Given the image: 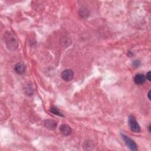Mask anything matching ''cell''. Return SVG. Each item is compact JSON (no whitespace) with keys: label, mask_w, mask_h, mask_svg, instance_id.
<instances>
[{"label":"cell","mask_w":151,"mask_h":151,"mask_svg":"<svg viewBox=\"0 0 151 151\" xmlns=\"http://www.w3.org/2000/svg\"><path fill=\"white\" fill-rule=\"evenodd\" d=\"M15 72L19 74H21L24 73L26 70V66L22 62H19L17 63L14 66Z\"/></svg>","instance_id":"cell-7"},{"label":"cell","mask_w":151,"mask_h":151,"mask_svg":"<svg viewBox=\"0 0 151 151\" xmlns=\"http://www.w3.org/2000/svg\"><path fill=\"white\" fill-rule=\"evenodd\" d=\"M61 133L66 136H68L72 134V129L70 126L66 124L61 125L60 127Z\"/></svg>","instance_id":"cell-5"},{"label":"cell","mask_w":151,"mask_h":151,"mask_svg":"<svg viewBox=\"0 0 151 151\" xmlns=\"http://www.w3.org/2000/svg\"><path fill=\"white\" fill-rule=\"evenodd\" d=\"M121 136L124 141L127 147L132 150H138V146L136 143L129 137L127 136L124 134H121Z\"/></svg>","instance_id":"cell-3"},{"label":"cell","mask_w":151,"mask_h":151,"mask_svg":"<svg viewBox=\"0 0 151 151\" xmlns=\"http://www.w3.org/2000/svg\"><path fill=\"white\" fill-rule=\"evenodd\" d=\"M146 81L145 76L143 74H137L134 77V81L137 84H142Z\"/></svg>","instance_id":"cell-8"},{"label":"cell","mask_w":151,"mask_h":151,"mask_svg":"<svg viewBox=\"0 0 151 151\" xmlns=\"http://www.w3.org/2000/svg\"><path fill=\"white\" fill-rule=\"evenodd\" d=\"M45 126L50 131H54L57 128V123L52 119H47L45 122Z\"/></svg>","instance_id":"cell-6"},{"label":"cell","mask_w":151,"mask_h":151,"mask_svg":"<svg viewBox=\"0 0 151 151\" xmlns=\"http://www.w3.org/2000/svg\"><path fill=\"white\" fill-rule=\"evenodd\" d=\"M79 14L81 17L86 18L88 17L90 13H89V11L88 10V9H87L85 7H82L79 10Z\"/></svg>","instance_id":"cell-9"},{"label":"cell","mask_w":151,"mask_h":151,"mask_svg":"<svg viewBox=\"0 0 151 151\" xmlns=\"http://www.w3.org/2000/svg\"><path fill=\"white\" fill-rule=\"evenodd\" d=\"M149 131L150 132V131H150V126H149Z\"/></svg>","instance_id":"cell-14"},{"label":"cell","mask_w":151,"mask_h":151,"mask_svg":"<svg viewBox=\"0 0 151 151\" xmlns=\"http://www.w3.org/2000/svg\"><path fill=\"white\" fill-rule=\"evenodd\" d=\"M61 78L65 81H70L74 77V73L72 70L67 69L62 72L61 74Z\"/></svg>","instance_id":"cell-4"},{"label":"cell","mask_w":151,"mask_h":151,"mask_svg":"<svg viewBox=\"0 0 151 151\" xmlns=\"http://www.w3.org/2000/svg\"><path fill=\"white\" fill-rule=\"evenodd\" d=\"M141 64V63L139 60H135L133 62V66L135 67H138Z\"/></svg>","instance_id":"cell-11"},{"label":"cell","mask_w":151,"mask_h":151,"mask_svg":"<svg viewBox=\"0 0 151 151\" xmlns=\"http://www.w3.org/2000/svg\"><path fill=\"white\" fill-rule=\"evenodd\" d=\"M4 41L8 48L10 50H15L18 46V42L15 35L11 32H7L4 34Z\"/></svg>","instance_id":"cell-1"},{"label":"cell","mask_w":151,"mask_h":151,"mask_svg":"<svg viewBox=\"0 0 151 151\" xmlns=\"http://www.w3.org/2000/svg\"><path fill=\"white\" fill-rule=\"evenodd\" d=\"M129 125L131 130L134 133H139L141 131V127L135 118L131 115L129 117Z\"/></svg>","instance_id":"cell-2"},{"label":"cell","mask_w":151,"mask_h":151,"mask_svg":"<svg viewBox=\"0 0 151 151\" xmlns=\"http://www.w3.org/2000/svg\"><path fill=\"white\" fill-rule=\"evenodd\" d=\"M150 77H151V76H150V72H148V73L146 74V76H145V77H146V79H147L148 81H150V80H151V78H150Z\"/></svg>","instance_id":"cell-12"},{"label":"cell","mask_w":151,"mask_h":151,"mask_svg":"<svg viewBox=\"0 0 151 151\" xmlns=\"http://www.w3.org/2000/svg\"><path fill=\"white\" fill-rule=\"evenodd\" d=\"M50 112L51 113H53V114L56 115H57L58 116H60V117H64V115H63V113L61 112H60V111L58 109V108H57L55 106H52L50 108Z\"/></svg>","instance_id":"cell-10"},{"label":"cell","mask_w":151,"mask_h":151,"mask_svg":"<svg viewBox=\"0 0 151 151\" xmlns=\"http://www.w3.org/2000/svg\"><path fill=\"white\" fill-rule=\"evenodd\" d=\"M150 90L148 92V99H149V100H150Z\"/></svg>","instance_id":"cell-13"}]
</instances>
